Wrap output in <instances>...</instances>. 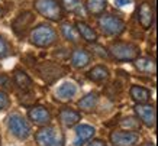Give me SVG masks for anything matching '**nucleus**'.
<instances>
[{"mask_svg": "<svg viewBox=\"0 0 158 146\" xmlns=\"http://www.w3.org/2000/svg\"><path fill=\"white\" fill-rule=\"evenodd\" d=\"M109 52L116 61H135L139 55V48L129 42H113L109 48Z\"/></svg>", "mask_w": 158, "mask_h": 146, "instance_id": "nucleus-1", "label": "nucleus"}, {"mask_svg": "<svg viewBox=\"0 0 158 146\" xmlns=\"http://www.w3.org/2000/svg\"><path fill=\"white\" fill-rule=\"evenodd\" d=\"M31 42L41 48L51 47L52 43L57 42V32L49 25H39L31 32Z\"/></svg>", "mask_w": 158, "mask_h": 146, "instance_id": "nucleus-2", "label": "nucleus"}, {"mask_svg": "<svg viewBox=\"0 0 158 146\" xmlns=\"http://www.w3.org/2000/svg\"><path fill=\"white\" fill-rule=\"evenodd\" d=\"M35 140L39 146H64V135L55 127L47 126L36 132Z\"/></svg>", "mask_w": 158, "mask_h": 146, "instance_id": "nucleus-3", "label": "nucleus"}, {"mask_svg": "<svg viewBox=\"0 0 158 146\" xmlns=\"http://www.w3.org/2000/svg\"><path fill=\"white\" fill-rule=\"evenodd\" d=\"M34 5L38 13H41L44 18L52 22H58L62 19V9L58 0H36Z\"/></svg>", "mask_w": 158, "mask_h": 146, "instance_id": "nucleus-4", "label": "nucleus"}, {"mask_svg": "<svg viewBox=\"0 0 158 146\" xmlns=\"http://www.w3.org/2000/svg\"><path fill=\"white\" fill-rule=\"evenodd\" d=\"M99 26L106 35L112 36H119L120 33L125 30V22L119 18H116L113 14H103L99 19Z\"/></svg>", "mask_w": 158, "mask_h": 146, "instance_id": "nucleus-5", "label": "nucleus"}, {"mask_svg": "<svg viewBox=\"0 0 158 146\" xmlns=\"http://www.w3.org/2000/svg\"><path fill=\"white\" fill-rule=\"evenodd\" d=\"M7 126L9 130L13 133L18 139H26L31 135V126L28 124V122L25 120L20 114H12L7 120Z\"/></svg>", "mask_w": 158, "mask_h": 146, "instance_id": "nucleus-6", "label": "nucleus"}, {"mask_svg": "<svg viewBox=\"0 0 158 146\" xmlns=\"http://www.w3.org/2000/svg\"><path fill=\"white\" fill-rule=\"evenodd\" d=\"M113 146H135L139 142V135L135 132H113L110 135Z\"/></svg>", "mask_w": 158, "mask_h": 146, "instance_id": "nucleus-7", "label": "nucleus"}, {"mask_svg": "<svg viewBox=\"0 0 158 146\" xmlns=\"http://www.w3.org/2000/svg\"><path fill=\"white\" fill-rule=\"evenodd\" d=\"M135 113L138 114L139 120L144 123L145 126L154 127L155 126V108L151 104H138L135 107Z\"/></svg>", "mask_w": 158, "mask_h": 146, "instance_id": "nucleus-8", "label": "nucleus"}, {"mask_svg": "<svg viewBox=\"0 0 158 146\" xmlns=\"http://www.w3.org/2000/svg\"><path fill=\"white\" fill-rule=\"evenodd\" d=\"M29 119L38 126H47L51 122V114L42 106H35L29 110Z\"/></svg>", "mask_w": 158, "mask_h": 146, "instance_id": "nucleus-9", "label": "nucleus"}, {"mask_svg": "<svg viewBox=\"0 0 158 146\" xmlns=\"http://www.w3.org/2000/svg\"><path fill=\"white\" fill-rule=\"evenodd\" d=\"M35 16L31 12H23V13H20L16 19L13 20V23H12V28H13L15 33L16 35H23L26 32V29L31 26V23L34 22Z\"/></svg>", "mask_w": 158, "mask_h": 146, "instance_id": "nucleus-10", "label": "nucleus"}, {"mask_svg": "<svg viewBox=\"0 0 158 146\" xmlns=\"http://www.w3.org/2000/svg\"><path fill=\"white\" fill-rule=\"evenodd\" d=\"M139 23L144 29H149L151 28V25H152V20H154V13H152V9H151V6L149 3L144 2L141 7H139Z\"/></svg>", "mask_w": 158, "mask_h": 146, "instance_id": "nucleus-11", "label": "nucleus"}, {"mask_svg": "<svg viewBox=\"0 0 158 146\" xmlns=\"http://www.w3.org/2000/svg\"><path fill=\"white\" fill-rule=\"evenodd\" d=\"M91 61V55L86 49H76L71 54V64L76 68H84L90 64Z\"/></svg>", "mask_w": 158, "mask_h": 146, "instance_id": "nucleus-12", "label": "nucleus"}, {"mask_svg": "<svg viewBox=\"0 0 158 146\" xmlns=\"http://www.w3.org/2000/svg\"><path fill=\"white\" fill-rule=\"evenodd\" d=\"M77 93V85L74 83H64L58 87L57 90V99L61 100V101H68L71 100Z\"/></svg>", "mask_w": 158, "mask_h": 146, "instance_id": "nucleus-13", "label": "nucleus"}, {"mask_svg": "<svg viewBox=\"0 0 158 146\" xmlns=\"http://www.w3.org/2000/svg\"><path fill=\"white\" fill-rule=\"evenodd\" d=\"M80 120V113L76 112V110H71V108H62L60 112V122L67 127L74 126L76 123H78Z\"/></svg>", "mask_w": 158, "mask_h": 146, "instance_id": "nucleus-14", "label": "nucleus"}, {"mask_svg": "<svg viewBox=\"0 0 158 146\" xmlns=\"http://www.w3.org/2000/svg\"><path fill=\"white\" fill-rule=\"evenodd\" d=\"M39 74L44 77L45 81H49V75H52L51 80L54 81L62 75V68L61 67H57V65H52V64H44V65L39 68Z\"/></svg>", "mask_w": 158, "mask_h": 146, "instance_id": "nucleus-15", "label": "nucleus"}, {"mask_svg": "<svg viewBox=\"0 0 158 146\" xmlns=\"http://www.w3.org/2000/svg\"><path fill=\"white\" fill-rule=\"evenodd\" d=\"M94 127L89 126V124H81L76 129V135H77V139H76V145H83L84 142L90 140L91 137L94 136Z\"/></svg>", "mask_w": 158, "mask_h": 146, "instance_id": "nucleus-16", "label": "nucleus"}, {"mask_svg": "<svg viewBox=\"0 0 158 146\" xmlns=\"http://www.w3.org/2000/svg\"><path fill=\"white\" fill-rule=\"evenodd\" d=\"M135 67L139 72H144V74H149L152 75L155 74V62L154 59L148 57H141V58H136L135 59Z\"/></svg>", "mask_w": 158, "mask_h": 146, "instance_id": "nucleus-17", "label": "nucleus"}, {"mask_svg": "<svg viewBox=\"0 0 158 146\" xmlns=\"http://www.w3.org/2000/svg\"><path fill=\"white\" fill-rule=\"evenodd\" d=\"M76 26H77L76 29H77V32H78V35L84 41H87V42H96L97 41V33L94 32V29L91 28V26H89L84 22H77Z\"/></svg>", "mask_w": 158, "mask_h": 146, "instance_id": "nucleus-18", "label": "nucleus"}, {"mask_svg": "<svg viewBox=\"0 0 158 146\" xmlns=\"http://www.w3.org/2000/svg\"><path fill=\"white\" fill-rule=\"evenodd\" d=\"M131 97L135 103L138 104H145L151 99V93L149 90L144 88V87H139V85H132L131 87Z\"/></svg>", "mask_w": 158, "mask_h": 146, "instance_id": "nucleus-19", "label": "nucleus"}, {"mask_svg": "<svg viewBox=\"0 0 158 146\" xmlns=\"http://www.w3.org/2000/svg\"><path fill=\"white\" fill-rule=\"evenodd\" d=\"M87 77H89L91 81L103 83V81H106L107 78H109V70H107L105 65H96L89 71Z\"/></svg>", "mask_w": 158, "mask_h": 146, "instance_id": "nucleus-20", "label": "nucleus"}, {"mask_svg": "<svg viewBox=\"0 0 158 146\" xmlns=\"http://www.w3.org/2000/svg\"><path fill=\"white\" fill-rule=\"evenodd\" d=\"M13 80H15V84L18 85L19 88H22L23 91H28V90L32 88V80H31L28 74H26V72H23L22 70H16V71H15Z\"/></svg>", "mask_w": 158, "mask_h": 146, "instance_id": "nucleus-21", "label": "nucleus"}, {"mask_svg": "<svg viewBox=\"0 0 158 146\" xmlns=\"http://www.w3.org/2000/svg\"><path fill=\"white\" fill-rule=\"evenodd\" d=\"M97 101H99V97H97L96 93H90V94H87L86 97H83L78 101V107L81 110H84V112H90V110H93L96 107Z\"/></svg>", "mask_w": 158, "mask_h": 146, "instance_id": "nucleus-22", "label": "nucleus"}, {"mask_svg": "<svg viewBox=\"0 0 158 146\" xmlns=\"http://www.w3.org/2000/svg\"><path fill=\"white\" fill-rule=\"evenodd\" d=\"M61 32H62V35H64V38L73 43H77L78 39H80V35L77 32V29L70 23H62L61 25Z\"/></svg>", "mask_w": 158, "mask_h": 146, "instance_id": "nucleus-23", "label": "nucleus"}, {"mask_svg": "<svg viewBox=\"0 0 158 146\" xmlns=\"http://www.w3.org/2000/svg\"><path fill=\"white\" fill-rule=\"evenodd\" d=\"M86 6L91 14H102L106 9V0H87Z\"/></svg>", "mask_w": 158, "mask_h": 146, "instance_id": "nucleus-24", "label": "nucleus"}, {"mask_svg": "<svg viewBox=\"0 0 158 146\" xmlns=\"http://www.w3.org/2000/svg\"><path fill=\"white\" fill-rule=\"evenodd\" d=\"M60 5H62L68 12L77 14H83V3L81 0H60Z\"/></svg>", "mask_w": 158, "mask_h": 146, "instance_id": "nucleus-25", "label": "nucleus"}, {"mask_svg": "<svg viewBox=\"0 0 158 146\" xmlns=\"http://www.w3.org/2000/svg\"><path fill=\"white\" fill-rule=\"evenodd\" d=\"M123 127H128V130H138L139 129V123L136 119L134 117H128V119H125L123 122L120 123Z\"/></svg>", "mask_w": 158, "mask_h": 146, "instance_id": "nucleus-26", "label": "nucleus"}, {"mask_svg": "<svg viewBox=\"0 0 158 146\" xmlns=\"http://www.w3.org/2000/svg\"><path fill=\"white\" fill-rule=\"evenodd\" d=\"M7 54H9V45H7V42H6L5 39L0 36V58L6 57Z\"/></svg>", "mask_w": 158, "mask_h": 146, "instance_id": "nucleus-27", "label": "nucleus"}, {"mask_svg": "<svg viewBox=\"0 0 158 146\" xmlns=\"http://www.w3.org/2000/svg\"><path fill=\"white\" fill-rule=\"evenodd\" d=\"M9 107V97L6 93L0 91V110H5Z\"/></svg>", "mask_w": 158, "mask_h": 146, "instance_id": "nucleus-28", "label": "nucleus"}, {"mask_svg": "<svg viewBox=\"0 0 158 146\" xmlns=\"http://www.w3.org/2000/svg\"><path fill=\"white\" fill-rule=\"evenodd\" d=\"M129 5H132V0H115L116 7H126Z\"/></svg>", "mask_w": 158, "mask_h": 146, "instance_id": "nucleus-29", "label": "nucleus"}, {"mask_svg": "<svg viewBox=\"0 0 158 146\" xmlns=\"http://www.w3.org/2000/svg\"><path fill=\"white\" fill-rule=\"evenodd\" d=\"M89 146H106V143L103 140H93Z\"/></svg>", "mask_w": 158, "mask_h": 146, "instance_id": "nucleus-30", "label": "nucleus"}, {"mask_svg": "<svg viewBox=\"0 0 158 146\" xmlns=\"http://www.w3.org/2000/svg\"><path fill=\"white\" fill-rule=\"evenodd\" d=\"M144 146H155V145H154L152 142H147V143H145V145H144Z\"/></svg>", "mask_w": 158, "mask_h": 146, "instance_id": "nucleus-31", "label": "nucleus"}, {"mask_svg": "<svg viewBox=\"0 0 158 146\" xmlns=\"http://www.w3.org/2000/svg\"><path fill=\"white\" fill-rule=\"evenodd\" d=\"M0 18H2V9H0Z\"/></svg>", "mask_w": 158, "mask_h": 146, "instance_id": "nucleus-32", "label": "nucleus"}]
</instances>
